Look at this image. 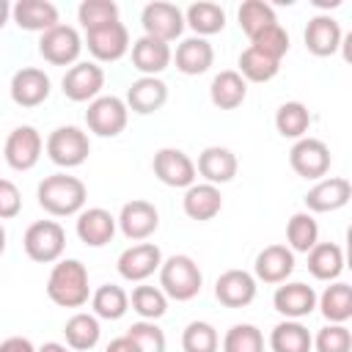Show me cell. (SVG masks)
<instances>
[{"label":"cell","mask_w":352,"mask_h":352,"mask_svg":"<svg viewBox=\"0 0 352 352\" xmlns=\"http://www.w3.org/2000/svg\"><path fill=\"white\" fill-rule=\"evenodd\" d=\"M47 297L60 308H82L91 300L88 270L80 258H60L47 278Z\"/></svg>","instance_id":"7a4b0ae2"},{"label":"cell","mask_w":352,"mask_h":352,"mask_svg":"<svg viewBox=\"0 0 352 352\" xmlns=\"http://www.w3.org/2000/svg\"><path fill=\"white\" fill-rule=\"evenodd\" d=\"M85 47L94 55V63H116L129 52L132 41H129L126 25L118 19V22L102 25L96 30H88L85 33Z\"/></svg>","instance_id":"8fae6325"},{"label":"cell","mask_w":352,"mask_h":352,"mask_svg":"<svg viewBox=\"0 0 352 352\" xmlns=\"http://www.w3.org/2000/svg\"><path fill=\"white\" fill-rule=\"evenodd\" d=\"M352 198V184L344 176H330L319 179L308 192H305V212L311 214H324V212H338L349 204Z\"/></svg>","instance_id":"e0dca14e"},{"label":"cell","mask_w":352,"mask_h":352,"mask_svg":"<svg viewBox=\"0 0 352 352\" xmlns=\"http://www.w3.org/2000/svg\"><path fill=\"white\" fill-rule=\"evenodd\" d=\"M275 129H278L280 138H289V140L308 138V129H311V110H308L302 102H283V104L275 110Z\"/></svg>","instance_id":"d590c367"},{"label":"cell","mask_w":352,"mask_h":352,"mask_svg":"<svg viewBox=\"0 0 352 352\" xmlns=\"http://www.w3.org/2000/svg\"><path fill=\"white\" fill-rule=\"evenodd\" d=\"M91 308L96 319L116 322L129 311V294L118 283H102L96 292H91Z\"/></svg>","instance_id":"e575fe53"},{"label":"cell","mask_w":352,"mask_h":352,"mask_svg":"<svg viewBox=\"0 0 352 352\" xmlns=\"http://www.w3.org/2000/svg\"><path fill=\"white\" fill-rule=\"evenodd\" d=\"M36 352H69V346L60 344V341H47V344H41Z\"/></svg>","instance_id":"f907efd6"},{"label":"cell","mask_w":352,"mask_h":352,"mask_svg":"<svg viewBox=\"0 0 352 352\" xmlns=\"http://www.w3.org/2000/svg\"><path fill=\"white\" fill-rule=\"evenodd\" d=\"M126 121H129V110L121 96L102 94L94 102H88V110H85L88 132H94L99 138H116L126 129Z\"/></svg>","instance_id":"8992f818"},{"label":"cell","mask_w":352,"mask_h":352,"mask_svg":"<svg viewBox=\"0 0 352 352\" xmlns=\"http://www.w3.org/2000/svg\"><path fill=\"white\" fill-rule=\"evenodd\" d=\"M82 52V38L72 25H55L38 38V55L52 66H74Z\"/></svg>","instance_id":"52a82bcc"},{"label":"cell","mask_w":352,"mask_h":352,"mask_svg":"<svg viewBox=\"0 0 352 352\" xmlns=\"http://www.w3.org/2000/svg\"><path fill=\"white\" fill-rule=\"evenodd\" d=\"M182 209L190 220H198V223H206V220H214L223 209V195H220V187L214 184H206V182H195L184 190V198H182Z\"/></svg>","instance_id":"4316f807"},{"label":"cell","mask_w":352,"mask_h":352,"mask_svg":"<svg viewBox=\"0 0 352 352\" xmlns=\"http://www.w3.org/2000/svg\"><path fill=\"white\" fill-rule=\"evenodd\" d=\"M184 25H187L195 36L206 38V36H214V33H220V30L226 28V11H223V6H217V3L198 0V3L187 6V11H184Z\"/></svg>","instance_id":"d6a6232c"},{"label":"cell","mask_w":352,"mask_h":352,"mask_svg":"<svg viewBox=\"0 0 352 352\" xmlns=\"http://www.w3.org/2000/svg\"><path fill=\"white\" fill-rule=\"evenodd\" d=\"M258 280L248 270H226L214 280V297L226 308H248L256 300Z\"/></svg>","instance_id":"ac0fdd59"},{"label":"cell","mask_w":352,"mask_h":352,"mask_svg":"<svg viewBox=\"0 0 352 352\" xmlns=\"http://www.w3.org/2000/svg\"><path fill=\"white\" fill-rule=\"evenodd\" d=\"M63 336H66V346L69 349H77V352H91L96 344H99V336H102V327H99V319L94 314H85V311H77L66 319L63 324Z\"/></svg>","instance_id":"1f68e13d"},{"label":"cell","mask_w":352,"mask_h":352,"mask_svg":"<svg viewBox=\"0 0 352 352\" xmlns=\"http://www.w3.org/2000/svg\"><path fill=\"white\" fill-rule=\"evenodd\" d=\"M36 198H38V206L47 214H52V217H72V214H80L85 209L88 187L77 176L52 173V176L38 182Z\"/></svg>","instance_id":"6da1fadb"},{"label":"cell","mask_w":352,"mask_h":352,"mask_svg":"<svg viewBox=\"0 0 352 352\" xmlns=\"http://www.w3.org/2000/svg\"><path fill=\"white\" fill-rule=\"evenodd\" d=\"M173 63H176V69L182 74L198 77V74H204V72L212 69V63H214V47L206 38H201V36H190V38L179 41V47L173 52Z\"/></svg>","instance_id":"83f0119b"},{"label":"cell","mask_w":352,"mask_h":352,"mask_svg":"<svg viewBox=\"0 0 352 352\" xmlns=\"http://www.w3.org/2000/svg\"><path fill=\"white\" fill-rule=\"evenodd\" d=\"M236 16H239V28H242V33L248 38H253L258 30H264V28H270V25L278 22L275 8L270 3H264V0H245L239 6Z\"/></svg>","instance_id":"ab89813d"},{"label":"cell","mask_w":352,"mask_h":352,"mask_svg":"<svg viewBox=\"0 0 352 352\" xmlns=\"http://www.w3.org/2000/svg\"><path fill=\"white\" fill-rule=\"evenodd\" d=\"M305 256H308V272L316 280L333 283L344 272V250L336 242H316Z\"/></svg>","instance_id":"4dcf8cb0"},{"label":"cell","mask_w":352,"mask_h":352,"mask_svg":"<svg viewBox=\"0 0 352 352\" xmlns=\"http://www.w3.org/2000/svg\"><path fill=\"white\" fill-rule=\"evenodd\" d=\"M126 110L138 116H151L165 107L168 102V85L160 77H138L126 88Z\"/></svg>","instance_id":"484cf974"},{"label":"cell","mask_w":352,"mask_h":352,"mask_svg":"<svg viewBox=\"0 0 352 352\" xmlns=\"http://www.w3.org/2000/svg\"><path fill=\"white\" fill-rule=\"evenodd\" d=\"M316 308L327 319V324H346L352 319V286L344 280H333L316 294Z\"/></svg>","instance_id":"f1b7e54d"},{"label":"cell","mask_w":352,"mask_h":352,"mask_svg":"<svg viewBox=\"0 0 352 352\" xmlns=\"http://www.w3.org/2000/svg\"><path fill=\"white\" fill-rule=\"evenodd\" d=\"M129 50H132V66L140 72V77H160L173 63L170 44L151 38V36L135 38Z\"/></svg>","instance_id":"603a6c76"},{"label":"cell","mask_w":352,"mask_h":352,"mask_svg":"<svg viewBox=\"0 0 352 352\" xmlns=\"http://www.w3.org/2000/svg\"><path fill=\"white\" fill-rule=\"evenodd\" d=\"M0 352H36V346L25 336H8L6 341H0Z\"/></svg>","instance_id":"c3c4849f"},{"label":"cell","mask_w":352,"mask_h":352,"mask_svg":"<svg viewBox=\"0 0 352 352\" xmlns=\"http://www.w3.org/2000/svg\"><path fill=\"white\" fill-rule=\"evenodd\" d=\"M116 217L102 209V206H88L77 214V223H74V231L80 236V242H85L88 248H104L107 242H113L116 236Z\"/></svg>","instance_id":"d4e9b609"},{"label":"cell","mask_w":352,"mask_h":352,"mask_svg":"<svg viewBox=\"0 0 352 352\" xmlns=\"http://www.w3.org/2000/svg\"><path fill=\"white\" fill-rule=\"evenodd\" d=\"M236 170H239V160H236V154H234L231 148H226V146H206V148L198 154L195 173H201L206 184H214V187L228 184V182H234Z\"/></svg>","instance_id":"cb8c5ba5"},{"label":"cell","mask_w":352,"mask_h":352,"mask_svg":"<svg viewBox=\"0 0 352 352\" xmlns=\"http://www.w3.org/2000/svg\"><path fill=\"white\" fill-rule=\"evenodd\" d=\"M330 162H333L330 148L319 138H300V140H294V146L289 151L292 170L302 179H311V182L324 179L327 170H330Z\"/></svg>","instance_id":"9c48e42d"},{"label":"cell","mask_w":352,"mask_h":352,"mask_svg":"<svg viewBox=\"0 0 352 352\" xmlns=\"http://www.w3.org/2000/svg\"><path fill=\"white\" fill-rule=\"evenodd\" d=\"M104 88V69L94 60H77L74 66L66 69L60 80V91L72 102H94L102 96Z\"/></svg>","instance_id":"7c38bea8"},{"label":"cell","mask_w":352,"mask_h":352,"mask_svg":"<svg viewBox=\"0 0 352 352\" xmlns=\"http://www.w3.org/2000/svg\"><path fill=\"white\" fill-rule=\"evenodd\" d=\"M11 19L16 22L19 30L28 33H47L50 28L60 25L58 6L50 0H16L11 6Z\"/></svg>","instance_id":"7402d4cb"},{"label":"cell","mask_w":352,"mask_h":352,"mask_svg":"<svg viewBox=\"0 0 352 352\" xmlns=\"http://www.w3.org/2000/svg\"><path fill=\"white\" fill-rule=\"evenodd\" d=\"M121 234L132 242H143L148 239L157 228H160V212L151 201H143V198H135V201H126L116 217Z\"/></svg>","instance_id":"2e32d148"},{"label":"cell","mask_w":352,"mask_h":352,"mask_svg":"<svg viewBox=\"0 0 352 352\" xmlns=\"http://www.w3.org/2000/svg\"><path fill=\"white\" fill-rule=\"evenodd\" d=\"M236 72L245 82H270L278 72H280V60L258 52L256 47H248L239 52V60H236Z\"/></svg>","instance_id":"8d00e7d4"},{"label":"cell","mask_w":352,"mask_h":352,"mask_svg":"<svg viewBox=\"0 0 352 352\" xmlns=\"http://www.w3.org/2000/svg\"><path fill=\"white\" fill-rule=\"evenodd\" d=\"M124 336H126L140 352H165V333H162V327H160L157 322L140 319V322H135Z\"/></svg>","instance_id":"bcb514c9"},{"label":"cell","mask_w":352,"mask_h":352,"mask_svg":"<svg viewBox=\"0 0 352 352\" xmlns=\"http://www.w3.org/2000/svg\"><path fill=\"white\" fill-rule=\"evenodd\" d=\"M77 22L82 25V30H96L102 25L118 22V3L113 0H82L77 6Z\"/></svg>","instance_id":"60d3db41"},{"label":"cell","mask_w":352,"mask_h":352,"mask_svg":"<svg viewBox=\"0 0 352 352\" xmlns=\"http://www.w3.org/2000/svg\"><path fill=\"white\" fill-rule=\"evenodd\" d=\"M8 19H11V3L8 0H0V30L6 28Z\"/></svg>","instance_id":"816d5d0a"},{"label":"cell","mask_w":352,"mask_h":352,"mask_svg":"<svg viewBox=\"0 0 352 352\" xmlns=\"http://www.w3.org/2000/svg\"><path fill=\"white\" fill-rule=\"evenodd\" d=\"M292 272H294V253L286 245H267L264 250H258L253 261V278L270 286L286 283Z\"/></svg>","instance_id":"44dd1931"},{"label":"cell","mask_w":352,"mask_h":352,"mask_svg":"<svg viewBox=\"0 0 352 352\" xmlns=\"http://www.w3.org/2000/svg\"><path fill=\"white\" fill-rule=\"evenodd\" d=\"M104 352H140L126 336H118V338H113L107 346H104Z\"/></svg>","instance_id":"681fc988"},{"label":"cell","mask_w":352,"mask_h":352,"mask_svg":"<svg viewBox=\"0 0 352 352\" xmlns=\"http://www.w3.org/2000/svg\"><path fill=\"white\" fill-rule=\"evenodd\" d=\"M129 305L146 322H157V319H162L168 314V297H165V292L160 286H148V283H140V286L132 289Z\"/></svg>","instance_id":"f35d334b"},{"label":"cell","mask_w":352,"mask_h":352,"mask_svg":"<svg viewBox=\"0 0 352 352\" xmlns=\"http://www.w3.org/2000/svg\"><path fill=\"white\" fill-rule=\"evenodd\" d=\"M47 157L58 165V168H77L88 160L91 154V140L88 135L80 129V126H55L50 135H47Z\"/></svg>","instance_id":"5b68a950"},{"label":"cell","mask_w":352,"mask_h":352,"mask_svg":"<svg viewBox=\"0 0 352 352\" xmlns=\"http://www.w3.org/2000/svg\"><path fill=\"white\" fill-rule=\"evenodd\" d=\"M22 248L36 264H55L66 250V231L58 220H36L25 228Z\"/></svg>","instance_id":"277c9868"},{"label":"cell","mask_w":352,"mask_h":352,"mask_svg":"<svg viewBox=\"0 0 352 352\" xmlns=\"http://www.w3.org/2000/svg\"><path fill=\"white\" fill-rule=\"evenodd\" d=\"M248 96V82L239 77L236 69H223L220 74H214L212 85H209V99L217 110H236Z\"/></svg>","instance_id":"f546056e"},{"label":"cell","mask_w":352,"mask_h":352,"mask_svg":"<svg viewBox=\"0 0 352 352\" xmlns=\"http://www.w3.org/2000/svg\"><path fill=\"white\" fill-rule=\"evenodd\" d=\"M41 151H44L41 132L36 126H30V124H22V126L8 132L6 146H3V160L14 170H30L41 160Z\"/></svg>","instance_id":"ba28073f"},{"label":"cell","mask_w":352,"mask_h":352,"mask_svg":"<svg viewBox=\"0 0 352 352\" xmlns=\"http://www.w3.org/2000/svg\"><path fill=\"white\" fill-rule=\"evenodd\" d=\"M272 305L275 311L283 316V319H305L316 311V292L314 286L302 283V280H286V283H278L275 294H272Z\"/></svg>","instance_id":"ffe728a7"},{"label":"cell","mask_w":352,"mask_h":352,"mask_svg":"<svg viewBox=\"0 0 352 352\" xmlns=\"http://www.w3.org/2000/svg\"><path fill=\"white\" fill-rule=\"evenodd\" d=\"M220 346V336L214 330V324L195 319L182 330V349L184 352H217Z\"/></svg>","instance_id":"b9f144b4"},{"label":"cell","mask_w":352,"mask_h":352,"mask_svg":"<svg viewBox=\"0 0 352 352\" xmlns=\"http://www.w3.org/2000/svg\"><path fill=\"white\" fill-rule=\"evenodd\" d=\"M319 242V223L311 212H294L286 223V248L292 253H308Z\"/></svg>","instance_id":"74e56055"},{"label":"cell","mask_w":352,"mask_h":352,"mask_svg":"<svg viewBox=\"0 0 352 352\" xmlns=\"http://www.w3.org/2000/svg\"><path fill=\"white\" fill-rule=\"evenodd\" d=\"M302 41H305V50L316 58H330L341 50V41H344V30L338 25L336 16L330 14H316L308 19L305 25V33H302Z\"/></svg>","instance_id":"d6986e66"},{"label":"cell","mask_w":352,"mask_h":352,"mask_svg":"<svg viewBox=\"0 0 352 352\" xmlns=\"http://www.w3.org/2000/svg\"><path fill=\"white\" fill-rule=\"evenodd\" d=\"M250 47H256L258 52H264V55H270L275 60H283V55L289 52V33H286V28L280 22H275V25L258 30L250 38Z\"/></svg>","instance_id":"ee69618b"},{"label":"cell","mask_w":352,"mask_h":352,"mask_svg":"<svg viewBox=\"0 0 352 352\" xmlns=\"http://www.w3.org/2000/svg\"><path fill=\"white\" fill-rule=\"evenodd\" d=\"M151 170L165 187H176V190H187L198 179L195 162L190 160V154H184L182 148H173V146H165L154 154Z\"/></svg>","instance_id":"4fadbf2b"},{"label":"cell","mask_w":352,"mask_h":352,"mask_svg":"<svg viewBox=\"0 0 352 352\" xmlns=\"http://www.w3.org/2000/svg\"><path fill=\"white\" fill-rule=\"evenodd\" d=\"M223 352H264V336L256 324H231L223 336Z\"/></svg>","instance_id":"7bdbcfd3"},{"label":"cell","mask_w":352,"mask_h":352,"mask_svg":"<svg viewBox=\"0 0 352 352\" xmlns=\"http://www.w3.org/2000/svg\"><path fill=\"white\" fill-rule=\"evenodd\" d=\"M6 239H8V236H6V228H3V223H0V256L6 253Z\"/></svg>","instance_id":"f5cc1de1"},{"label":"cell","mask_w":352,"mask_h":352,"mask_svg":"<svg viewBox=\"0 0 352 352\" xmlns=\"http://www.w3.org/2000/svg\"><path fill=\"white\" fill-rule=\"evenodd\" d=\"M311 330L297 319H283L270 333V349L272 352H311Z\"/></svg>","instance_id":"836d02e7"},{"label":"cell","mask_w":352,"mask_h":352,"mask_svg":"<svg viewBox=\"0 0 352 352\" xmlns=\"http://www.w3.org/2000/svg\"><path fill=\"white\" fill-rule=\"evenodd\" d=\"M22 212V192L11 179H0V220H14Z\"/></svg>","instance_id":"7dc6e473"},{"label":"cell","mask_w":352,"mask_h":352,"mask_svg":"<svg viewBox=\"0 0 352 352\" xmlns=\"http://www.w3.org/2000/svg\"><path fill=\"white\" fill-rule=\"evenodd\" d=\"M162 264V250L154 245V242H138V245H129L118 261H116V270L124 280L129 283H143L146 278H151Z\"/></svg>","instance_id":"9a60e30c"},{"label":"cell","mask_w":352,"mask_h":352,"mask_svg":"<svg viewBox=\"0 0 352 352\" xmlns=\"http://www.w3.org/2000/svg\"><path fill=\"white\" fill-rule=\"evenodd\" d=\"M140 25H143V36H151V38H160V41L170 44L184 30V11L173 3L154 0V3L143 6Z\"/></svg>","instance_id":"30bf717a"},{"label":"cell","mask_w":352,"mask_h":352,"mask_svg":"<svg viewBox=\"0 0 352 352\" xmlns=\"http://www.w3.org/2000/svg\"><path fill=\"white\" fill-rule=\"evenodd\" d=\"M311 349H316V352H352V333L346 324H324L316 330Z\"/></svg>","instance_id":"f6af8a7d"},{"label":"cell","mask_w":352,"mask_h":352,"mask_svg":"<svg viewBox=\"0 0 352 352\" xmlns=\"http://www.w3.org/2000/svg\"><path fill=\"white\" fill-rule=\"evenodd\" d=\"M50 91H52V80L44 69H36V66H22L11 74V85H8V94H11V102L19 104V107H38L50 99Z\"/></svg>","instance_id":"5bb4252c"},{"label":"cell","mask_w":352,"mask_h":352,"mask_svg":"<svg viewBox=\"0 0 352 352\" xmlns=\"http://www.w3.org/2000/svg\"><path fill=\"white\" fill-rule=\"evenodd\" d=\"M157 272H160V289L165 292V297H170L176 302H187V300L201 294L204 275H201V267L195 264L192 256L173 253V256L162 258Z\"/></svg>","instance_id":"3957f363"}]
</instances>
